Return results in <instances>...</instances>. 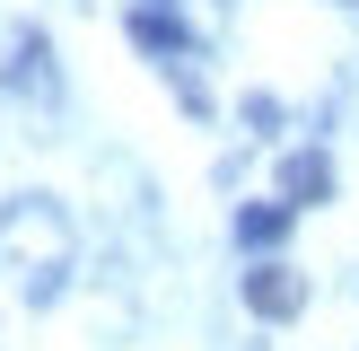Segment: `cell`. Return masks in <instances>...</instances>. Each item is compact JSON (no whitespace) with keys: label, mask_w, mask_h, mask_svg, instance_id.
I'll return each instance as SVG.
<instances>
[{"label":"cell","mask_w":359,"mask_h":351,"mask_svg":"<svg viewBox=\"0 0 359 351\" xmlns=\"http://www.w3.org/2000/svg\"><path fill=\"white\" fill-rule=\"evenodd\" d=\"M0 272L18 281V298H27V307L62 298V272H70V220L44 202V193H27V202L0 211Z\"/></svg>","instance_id":"obj_1"},{"label":"cell","mask_w":359,"mask_h":351,"mask_svg":"<svg viewBox=\"0 0 359 351\" xmlns=\"http://www.w3.org/2000/svg\"><path fill=\"white\" fill-rule=\"evenodd\" d=\"M0 79H9V97H44L53 105V44H44V27L9 35V70H0Z\"/></svg>","instance_id":"obj_2"},{"label":"cell","mask_w":359,"mask_h":351,"mask_svg":"<svg viewBox=\"0 0 359 351\" xmlns=\"http://www.w3.org/2000/svg\"><path fill=\"white\" fill-rule=\"evenodd\" d=\"M280 202H298V211L333 202V158L325 150H290V158H280Z\"/></svg>","instance_id":"obj_4"},{"label":"cell","mask_w":359,"mask_h":351,"mask_svg":"<svg viewBox=\"0 0 359 351\" xmlns=\"http://www.w3.org/2000/svg\"><path fill=\"white\" fill-rule=\"evenodd\" d=\"M245 307L272 316V325L298 316V307H307V272H290V263H255V272H245Z\"/></svg>","instance_id":"obj_3"},{"label":"cell","mask_w":359,"mask_h":351,"mask_svg":"<svg viewBox=\"0 0 359 351\" xmlns=\"http://www.w3.org/2000/svg\"><path fill=\"white\" fill-rule=\"evenodd\" d=\"M132 44H149V53H193V27L175 18V0H140V9H132Z\"/></svg>","instance_id":"obj_5"},{"label":"cell","mask_w":359,"mask_h":351,"mask_svg":"<svg viewBox=\"0 0 359 351\" xmlns=\"http://www.w3.org/2000/svg\"><path fill=\"white\" fill-rule=\"evenodd\" d=\"M290 220H298V202H245V211H237V246H255V255H263V246L290 237Z\"/></svg>","instance_id":"obj_6"}]
</instances>
